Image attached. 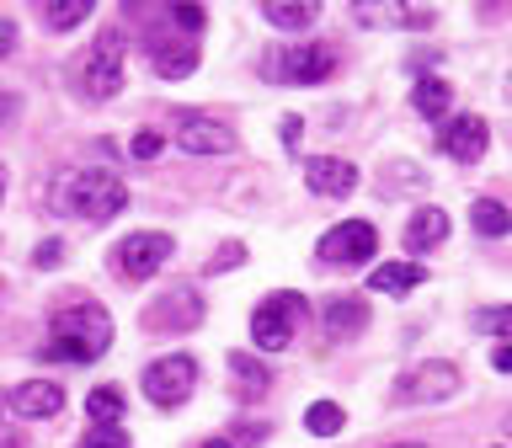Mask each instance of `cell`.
I'll return each instance as SVG.
<instances>
[{
    "instance_id": "1",
    "label": "cell",
    "mask_w": 512,
    "mask_h": 448,
    "mask_svg": "<svg viewBox=\"0 0 512 448\" xmlns=\"http://www.w3.org/2000/svg\"><path fill=\"white\" fill-rule=\"evenodd\" d=\"M48 203L64 219H86V224H107L128 208V187L118 171L107 166H64L48 187Z\"/></svg>"
},
{
    "instance_id": "2",
    "label": "cell",
    "mask_w": 512,
    "mask_h": 448,
    "mask_svg": "<svg viewBox=\"0 0 512 448\" xmlns=\"http://www.w3.org/2000/svg\"><path fill=\"white\" fill-rule=\"evenodd\" d=\"M48 336L54 342L43 347V358H64V363H96L112 347V315L96 299H75L54 310L48 320Z\"/></svg>"
},
{
    "instance_id": "3",
    "label": "cell",
    "mask_w": 512,
    "mask_h": 448,
    "mask_svg": "<svg viewBox=\"0 0 512 448\" xmlns=\"http://www.w3.org/2000/svg\"><path fill=\"white\" fill-rule=\"evenodd\" d=\"M139 390H144V400H150V406H160V411L187 406L192 390H198V358H187V352H166V358H155V363L139 374Z\"/></svg>"
},
{
    "instance_id": "4",
    "label": "cell",
    "mask_w": 512,
    "mask_h": 448,
    "mask_svg": "<svg viewBox=\"0 0 512 448\" xmlns=\"http://www.w3.org/2000/svg\"><path fill=\"white\" fill-rule=\"evenodd\" d=\"M299 320H304V299L299 294H267L262 304H256V315H251V342L262 347V352H283L288 342L299 336Z\"/></svg>"
},
{
    "instance_id": "5",
    "label": "cell",
    "mask_w": 512,
    "mask_h": 448,
    "mask_svg": "<svg viewBox=\"0 0 512 448\" xmlns=\"http://www.w3.org/2000/svg\"><path fill=\"white\" fill-rule=\"evenodd\" d=\"M459 368L448 363V358H432V363H416V368H406V374L395 379V406H438V400H448V395H459Z\"/></svg>"
},
{
    "instance_id": "6",
    "label": "cell",
    "mask_w": 512,
    "mask_h": 448,
    "mask_svg": "<svg viewBox=\"0 0 512 448\" xmlns=\"http://www.w3.org/2000/svg\"><path fill=\"white\" fill-rule=\"evenodd\" d=\"M123 91V32H102L91 43L86 64H80V96L91 102H107V96Z\"/></svg>"
},
{
    "instance_id": "7",
    "label": "cell",
    "mask_w": 512,
    "mask_h": 448,
    "mask_svg": "<svg viewBox=\"0 0 512 448\" xmlns=\"http://www.w3.org/2000/svg\"><path fill=\"white\" fill-rule=\"evenodd\" d=\"M267 70L278 86H320V80H331V70H336V48L331 43H294V48H283V54H272Z\"/></svg>"
},
{
    "instance_id": "8",
    "label": "cell",
    "mask_w": 512,
    "mask_h": 448,
    "mask_svg": "<svg viewBox=\"0 0 512 448\" xmlns=\"http://www.w3.org/2000/svg\"><path fill=\"white\" fill-rule=\"evenodd\" d=\"M171 235H160V230H134L128 240H118L112 246V267L123 272L128 283H144V278H155L160 267L171 262Z\"/></svg>"
},
{
    "instance_id": "9",
    "label": "cell",
    "mask_w": 512,
    "mask_h": 448,
    "mask_svg": "<svg viewBox=\"0 0 512 448\" xmlns=\"http://www.w3.org/2000/svg\"><path fill=\"white\" fill-rule=\"evenodd\" d=\"M171 139H176V150H187V155H230L235 150V128L208 118V112H176Z\"/></svg>"
},
{
    "instance_id": "10",
    "label": "cell",
    "mask_w": 512,
    "mask_h": 448,
    "mask_svg": "<svg viewBox=\"0 0 512 448\" xmlns=\"http://www.w3.org/2000/svg\"><path fill=\"white\" fill-rule=\"evenodd\" d=\"M320 262L326 267H363L368 256L379 251V235H374V224H363V219H342L336 230L320 235Z\"/></svg>"
},
{
    "instance_id": "11",
    "label": "cell",
    "mask_w": 512,
    "mask_h": 448,
    "mask_svg": "<svg viewBox=\"0 0 512 448\" xmlns=\"http://www.w3.org/2000/svg\"><path fill=\"white\" fill-rule=\"evenodd\" d=\"M144 326L150 331H198L203 326V294L192 283H176L171 294H160L144 310Z\"/></svg>"
},
{
    "instance_id": "12",
    "label": "cell",
    "mask_w": 512,
    "mask_h": 448,
    "mask_svg": "<svg viewBox=\"0 0 512 448\" xmlns=\"http://www.w3.org/2000/svg\"><path fill=\"white\" fill-rule=\"evenodd\" d=\"M320 326H326L331 342H352V336L368 331V299L363 294H336L320 310Z\"/></svg>"
},
{
    "instance_id": "13",
    "label": "cell",
    "mask_w": 512,
    "mask_h": 448,
    "mask_svg": "<svg viewBox=\"0 0 512 448\" xmlns=\"http://www.w3.org/2000/svg\"><path fill=\"white\" fill-rule=\"evenodd\" d=\"M304 182H310V192H320V198H347V192L358 187V166H352V160H336V155H315V160H304Z\"/></svg>"
},
{
    "instance_id": "14",
    "label": "cell",
    "mask_w": 512,
    "mask_h": 448,
    "mask_svg": "<svg viewBox=\"0 0 512 448\" xmlns=\"http://www.w3.org/2000/svg\"><path fill=\"white\" fill-rule=\"evenodd\" d=\"M11 411L27 416V422H43V416H59L64 411V390L54 379H22L11 390Z\"/></svg>"
},
{
    "instance_id": "15",
    "label": "cell",
    "mask_w": 512,
    "mask_h": 448,
    "mask_svg": "<svg viewBox=\"0 0 512 448\" xmlns=\"http://www.w3.org/2000/svg\"><path fill=\"white\" fill-rule=\"evenodd\" d=\"M486 144H491L486 118H454V123H443V150L454 155L459 166H475V160L486 155Z\"/></svg>"
},
{
    "instance_id": "16",
    "label": "cell",
    "mask_w": 512,
    "mask_h": 448,
    "mask_svg": "<svg viewBox=\"0 0 512 448\" xmlns=\"http://www.w3.org/2000/svg\"><path fill=\"white\" fill-rule=\"evenodd\" d=\"M427 283V267L422 262H379L368 272V294H390V299H406L411 288Z\"/></svg>"
},
{
    "instance_id": "17",
    "label": "cell",
    "mask_w": 512,
    "mask_h": 448,
    "mask_svg": "<svg viewBox=\"0 0 512 448\" xmlns=\"http://www.w3.org/2000/svg\"><path fill=\"white\" fill-rule=\"evenodd\" d=\"M400 240H406V251H432V246H443V240H448V214H443V208H416V214L406 219V235H400Z\"/></svg>"
},
{
    "instance_id": "18",
    "label": "cell",
    "mask_w": 512,
    "mask_h": 448,
    "mask_svg": "<svg viewBox=\"0 0 512 448\" xmlns=\"http://www.w3.org/2000/svg\"><path fill=\"white\" fill-rule=\"evenodd\" d=\"M470 224H475L486 240H502V235H512V208L496 203V198H475V203H470Z\"/></svg>"
},
{
    "instance_id": "19",
    "label": "cell",
    "mask_w": 512,
    "mask_h": 448,
    "mask_svg": "<svg viewBox=\"0 0 512 448\" xmlns=\"http://www.w3.org/2000/svg\"><path fill=\"white\" fill-rule=\"evenodd\" d=\"M155 70L166 80H187L192 70H198V43H155Z\"/></svg>"
},
{
    "instance_id": "20",
    "label": "cell",
    "mask_w": 512,
    "mask_h": 448,
    "mask_svg": "<svg viewBox=\"0 0 512 448\" xmlns=\"http://www.w3.org/2000/svg\"><path fill=\"white\" fill-rule=\"evenodd\" d=\"M230 374H235V390L246 395V400L251 395H267V384H272V374L251 358V352H230Z\"/></svg>"
},
{
    "instance_id": "21",
    "label": "cell",
    "mask_w": 512,
    "mask_h": 448,
    "mask_svg": "<svg viewBox=\"0 0 512 448\" xmlns=\"http://www.w3.org/2000/svg\"><path fill=\"white\" fill-rule=\"evenodd\" d=\"M411 107L422 112L427 123H438L443 112H448V80H432V75L416 80V86H411Z\"/></svg>"
},
{
    "instance_id": "22",
    "label": "cell",
    "mask_w": 512,
    "mask_h": 448,
    "mask_svg": "<svg viewBox=\"0 0 512 448\" xmlns=\"http://www.w3.org/2000/svg\"><path fill=\"white\" fill-rule=\"evenodd\" d=\"M262 16H267L278 32H304V27L320 16V6H288V0H272V6H262Z\"/></svg>"
},
{
    "instance_id": "23",
    "label": "cell",
    "mask_w": 512,
    "mask_h": 448,
    "mask_svg": "<svg viewBox=\"0 0 512 448\" xmlns=\"http://www.w3.org/2000/svg\"><path fill=\"white\" fill-rule=\"evenodd\" d=\"M91 16V0H48L43 6V22L54 27V32H70V27H80Z\"/></svg>"
},
{
    "instance_id": "24",
    "label": "cell",
    "mask_w": 512,
    "mask_h": 448,
    "mask_svg": "<svg viewBox=\"0 0 512 448\" xmlns=\"http://www.w3.org/2000/svg\"><path fill=\"white\" fill-rule=\"evenodd\" d=\"M342 422H347V411L336 406V400H315V406L304 411V427H310L315 438H336V432H342Z\"/></svg>"
},
{
    "instance_id": "25",
    "label": "cell",
    "mask_w": 512,
    "mask_h": 448,
    "mask_svg": "<svg viewBox=\"0 0 512 448\" xmlns=\"http://www.w3.org/2000/svg\"><path fill=\"white\" fill-rule=\"evenodd\" d=\"M86 416H91V422H112V427H118L123 422V395L107 390V384H102V390H91L86 395Z\"/></svg>"
},
{
    "instance_id": "26",
    "label": "cell",
    "mask_w": 512,
    "mask_h": 448,
    "mask_svg": "<svg viewBox=\"0 0 512 448\" xmlns=\"http://www.w3.org/2000/svg\"><path fill=\"white\" fill-rule=\"evenodd\" d=\"M475 331H486V336H512V304L480 310V315H475Z\"/></svg>"
},
{
    "instance_id": "27",
    "label": "cell",
    "mask_w": 512,
    "mask_h": 448,
    "mask_svg": "<svg viewBox=\"0 0 512 448\" xmlns=\"http://www.w3.org/2000/svg\"><path fill=\"white\" fill-rule=\"evenodd\" d=\"M86 448H134V443H128V432H123V427L96 422V427L86 432Z\"/></svg>"
},
{
    "instance_id": "28",
    "label": "cell",
    "mask_w": 512,
    "mask_h": 448,
    "mask_svg": "<svg viewBox=\"0 0 512 448\" xmlns=\"http://www.w3.org/2000/svg\"><path fill=\"white\" fill-rule=\"evenodd\" d=\"M59 262H64V240H43V246L32 251V267H43V272L59 267Z\"/></svg>"
},
{
    "instance_id": "29",
    "label": "cell",
    "mask_w": 512,
    "mask_h": 448,
    "mask_svg": "<svg viewBox=\"0 0 512 448\" xmlns=\"http://www.w3.org/2000/svg\"><path fill=\"white\" fill-rule=\"evenodd\" d=\"M240 262H246V246H235V240H230V246H224L214 262H208V272H230V267H240Z\"/></svg>"
},
{
    "instance_id": "30",
    "label": "cell",
    "mask_w": 512,
    "mask_h": 448,
    "mask_svg": "<svg viewBox=\"0 0 512 448\" xmlns=\"http://www.w3.org/2000/svg\"><path fill=\"white\" fill-rule=\"evenodd\" d=\"M171 22H182L187 32H203V22H208V16H203L198 6H171Z\"/></svg>"
},
{
    "instance_id": "31",
    "label": "cell",
    "mask_w": 512,
    "mask_h": 448,
    "mask_svg": "<svg viewBox=\"0 0 512 448\" xmlns=\"http://www.w3.org/2000/svg\"><path fill=\"white\" fill-rule=\"evenodd\" d=\"M406 27H432V6H406V11H395Z\"/></svg>"
},
{
    "instance_id": "32",
    "label": "cell",
    "mask_w": 512,
    "mask_h": 448,
    "mask_svg": "<svg viewBox=\"0 0 512 448\" xmlns=\"http://www.w3.org/2000/svg\"><path fill=\"white\" fill-rule=\"evenodd\" d=\"M134 155H139V160H155V155H160V134H139V139H134Z\"/></svg>"
},
{
    "instance_id": "33",
    "label": "cell",
    "mask_w": 512,
    "mask_h": 448,
    "mask_svg": "<svg viewBox=\"0 0 512 448\" xmlns=\"http://www.w3.org/2000/svg\"><path fill=\"white\" fill-rule=\"evenodd\" d=\"M491 368H496V374H512V342L491 347Z\"/></svg>"
},
{
    "instance_id": "34",
    "label": "cell",
    "mask_w": 512,
    "mask_h": 448,
    "mask_svg": "<svg viewBox=\"0 0 512 448\" xmlns=\"http://www.w3.org/2000/svg\"><path fill=\"white\" fill-rule=\"evenodd\" d=\"M299 134H304V123L288 112V118H283V144H288V150H299Z\"/></svg>"
},
{
    "instance_id": "35",
    "label": "cell",
    "mask_w": 512,
    "mask_h": 448,
    "mask_svg": "<svg viewBox=\"0 0 512 448\" xmlns=\"http://www.w3.org/2000/svg\"><path fill=\"white\" fill-rule=\"evenodd\" d=\"M0 448H27V443H22V432H16L11 422H0Z\"/></svg>"
},
{
    "instance_id": "36",
    "label": "cell",
    "mask_w": 512,
    "mask_h": 448,
    "mask_svg": "<svg viewBox=\"0 0 512 448\" xmlns=\"http://www.w3.org/2000/svg\"><path fill=\"white\" fill-rule=\"evenodd\" d=\"M11 48H16V27H11V22H0V59H6Z\"/></svg>"
},
{
    "instance_id": "37",
    "label": "cell",
    "mask_w": 512,
    "mask_h": 448,
    "mask_svg": "<svg viewBox=\"0 0 512 448\" xmlns=\"http://www.w3.org/2000/svg\"><path fill=\"white\" fill-rule=\"evenodd\" d=\"M198 448H230V438H208V443H198Z\"/></svg>"
},
{
    "instance_id": "38",
    "label": "cell",
    "mask_w": 512,
    "mask_h": 448,
    "mask_svg": "<svg viewBox=\"0 0 512 448\" xmlns=\"http://www.w3.org/2000/svg\"><path fill=\"white\" fill-rule=\"evenodd\" d=\"M502 432H507V438H512V411H507V416H502Z\"/></svg>"
},
{
    "instance_id": "39",
    "label": "cell",
    "mask_w": 512,
    "mask_h": 448,
    "mask_svg": "<svg viewBox=\"0 0 512 448\" xmlns=\"http://www.w3.org/2000/svg\"><path fill=\"white\" fill-rule=\"evenodd\" d=\"M0 198H6V166H0Z\"/></svg>"
},
{
    "instance_id": "40",
    "label": "cell",
    "mask_w": 512,
    "mask_h": 448,
    "mask_svg": "<svg viewBox=\"0 0 512 448\" xmlns=\"http://www.w3.org/2000/svg\"><path fill=\"white\" fill-rule=\"evenodd\" d=\"M390 448H427V443H390Z\"/></svg>"
}]
</instances>
